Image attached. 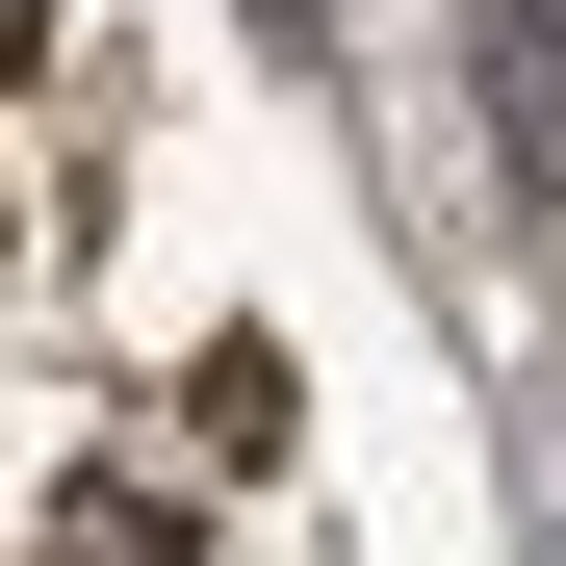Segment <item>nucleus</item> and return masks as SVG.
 Masks as SVG:
<instances>
[{"label": "nucleus", "mask_w": 566, "mask_h": 566, "mask_svg": "<svg viewBox=\"0 0 566 566\" xmlns=\"http://www.w3.org/2000/svg\"><path fill=\"white\" fill-rule=\"evenodd\" d=\"M490 129H515V180L566 207V0H490Z\"/></svg>", "instance_id": "1"}]
</instances>
